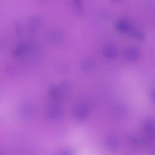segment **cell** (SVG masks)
<instances>
[{
  "instance_id": "obj_17",
  "label": "cell",
  "mask_w": 155,
  "mask_h": 155,
  "mask_svg": "<svg viewBox=\"0 0 155 155\" xmlns=\"http://www.w3.org/2000/svg\"><path fill=\"white\" fill-rule=\"evenodd\" d=\"M128 137L130 139V140H131L134 143H136V144H139L143 142V140L138 139L137 137H135L130 136V135L128 136Z\"/></svg>"
},
{
  "instance_id": "obj_14",
  "label": "cell",
  "mask_w": 155,
  "mask_h": 155,
  "mask_svg": "<svg viewBox=\"0 0 155 155\" xmlns=\"http://www.w3.org/2000/svg\"><path fill=\"white\" fill-rule=\"evenodd\" d=\"M73 4L74 7V9L78 12V13H81L84 10V7L83 5L81 2V1L79 0H74L73 1Z\"/></svg>"
},
{
  "instance_id": "obj_9",
  "label": "cell",
  "mask_w": 155,
  "mask_h": 155,
  "mask_svg": "<svg viewBox=\"0 0 155 155\" xmlns=\"http://www.w3.org/2000/svg\"><path fill=\"white\" fill-rule=\"evenodd\" d=\"M143 130L144 133L148 136H153L154 134L155 125L154 120L152 119H147L143 123Z\"/></svg>"
},
{
  "instance_id": "obj_13",
  "label": "cell",
  "mask_w": 155,
  "mask_h": 155,
  "mask_svg": "<svg viewBox=\"0 0 155 155\" xmlns=\"http://www.w3.org/2000/svg\"><path fill=\"white\" fill-rule=\"evenodd\" d=\"M24 111H24L25 116H26L28 118L31 117L35 113V110H34L33 106H31L30 105H25L24 107Z\"/></svg>"
},
{
  "instance_id": "obj_16",
  "label": "cell",
  "mask_w": 155,
  "mask_h": 155,
  "mask_svg": "<svg viewBox=\"0 0 155 155\" xmlns=\"http://www.w3.org/2000/svg\"><path fill=\"white\" fill-rule=\"evenodd\" d=\"M58 155H74V153L71 150L68 148H64L59 151Z\"/></svg>"
},
{
  "instance_id": "obj_6",
  "label": "cell",
  "mask_w": 155,
  "mask_h": 155,
  "mask_svg": "<svg viewBox=\"0 0 155 155\" xmlns=\"http://www.w3.org/2000/svg\"><path fill=\"white\" fill-rule=\"evenodd\" d=\"M117 54L118 49L113 44H107L103 48V54L106 58L114 59L117 56Z\"/></svg>"
},
{
  "instance_id": "obj_1",
  "label": "cell",
  "mask_w": 155,
  "mask_h": 155,
  "mask_svg": "<svg viewBox=\"0 0 155 155\" xmlns=\"http://www.w3.org/2000/svg\"><path fill=\"white\" fill-rule=\"evenodd\" d=\"M89 114V107L84 102L76 103L73 108V115L78 120H83L85 119Z\"/></svg>"
},
{
  "instance_id": "obj_18",
  "label": "cell",
  "mask_w": 155,
  "mask_h": 155,
  "mask_svg": "<svg viewBox=\"0 0 155 155\" xmlns=\"http://www.w3.org/2000/svg\"><path fill=\"white\" fill-rule=\"evenodd\" d=\"M0 155H4V153H3V152H2V151H1V150H0Z\"/></svg>"
},
{
  "instance_id": "obj_8",
  "label": "cell",
  "mask_w": 155,
  "mask_h": 155,
  "mask_svg": "<svg viewBox=\"0 0 155 155\" xmlns=\"http://www.w3.org/2000/svg\"><path fill=\"white\" fill-rule=\"evenodd\" d=\"M47 37L50 42L54 44H58L63 40L64 34L59 30H53L47 33Z\"/></svg>"
},
{
  "instance_id": "obj_11",
  "label": "cell",
  "mask_w": 155,
  "mask_h": 155,
  "mask_svg": "<svg viewBox=\"0 0 155 155\" xmlns=\"http://www.w3.org/2000/svg\"><path fill=\"white\" fill-rule=\"evenodd\" d=\"M42 24V19L39 16H33L29 19V28L32 31H37Z\"/></svg>"
},
{
  "instance_id": "obj_2",
  "label": "cell",
  "mask_w": 155,
  "mask_h": 155,
  "mask_svg": "<svg viewBox=\"0 0 155 155\" xmlns=\"http://www.w3.org/2000/svg\"><path fill=\"white\" fill-rule=\"evenodd\" d=\"M67 82L66 81H62L56 85L51 86L50 88V93L52 97L54 99H59L67 93Z\"/></svg>"
},
{
  "instance_id": "obj_4",
  "label": "cell",
  "mask_w": 155,
  "mask_h": 155,
  "mask_svg": "<svg viewBox=\"0 0 155 155\" xmlns=\"http://www.w3.org/2000/svg\"><path fill=\"white\" fill-rule=\"evenodd\" d=\"M127 114V108L126 106L122 103L116 104L111 109L112 116L117 119L124 118Z\"/></svg>"
},
{
  "instance_id": "obj_5",
  "label": "cell",
  "mask_w": 155,
  "mask_h": 155,
  "mask_svg": "<svg viewBox=\"0 0 155 155\" xmlns=\"http://www.w3.org/2000/svg\"><path fill=\"white\" fill-rule=\"evenodd\" d=\"M80 67L82 71L90 73L95 70L96 67V62L92 58H85L80 62Z\"/></svg>"
},
{
  "instance_id": "obj_15",
  "label": "cell",
  "mask_w": 155,
  "mask_h": 155,
  "mask_svg": "<svg viewBox=\"0 0 155 155\" xmlns=\"http://www.w3.org/2000/svg\"><path fill=\"white\" fill-rule=\"evenodd\" d=\"M130 33H131L133 35H134L135 37H136V38H137L139 39H142L145 37L144 33L142 31H140L139 30L134 29V28H132Z\"/></svg>"
},
{
  "instance_id": "obj_12",
  "label": "cell",
  "mask_w": 155,
  "mask_h": 155,
  "mask_svg": "<svg viewBox=\"0 0 155 155\" xmlns=\"http://www.w3.org/2000/svg\"><path fill=\"white\" fill-rule=\"evenodd\" d=\"M116 27L119 31L123 33H130L133 28L130 22L125 19H121L117 21L116 24Z\"/></svg>"
},
{
  "instance_id": "obj_7",
  "label": "cell",
  "mask_w": 155,
  "mask_h": 155,
  "mask_svg": "<svg viewBox=\"0 0 155 155\" xmlns=\"http://www.w3.org/2000/svg\"><path fill=\"white\" fill-rule=\"evenodd\" d=\"M104 144L107 149L110 151H114L119 145V140L116 136L114 134H109L106 136Z\"/></svg>"
},
{
  "instance_id": "obj_10",
  "label": "cell",
  "mask_w": 155,
  "mask_h": 155,
  "mask_svg": "<svg viewBox=\"0 0 155 155\" xmlns=\"http://www.w3.org/2000/svg\"><path fill=\"white\" fill-rule=\"evenodd\" d=\"M140 55V51L138 48L130 46L128 47L125 51V56L127 59L129 61H134L137 59Z\"/></svg>"
},
{
  "instance_id": "obj_3",
  "label": "cell",
  "mask_w": 155,
  "mask_h": 155,
  "mask_svg": "<svg viewBox=\"0 0 155 155\" xmlns=\"http://www.w3.org/2000/svg\"><path fill=\"white\" fill-rule=\"evenodd\" d=\"M47 116L52 119H57L60 118L63 114V110L61 106L58 103L51 104L47 108Z\"/></svg>"
}]
</instances>
